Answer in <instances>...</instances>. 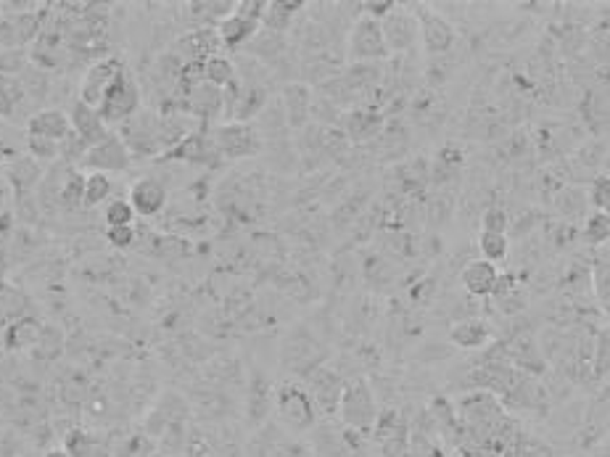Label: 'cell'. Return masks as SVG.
Segmentation results:
<instances>
[{"label":"cell","mask_w":610,"mask_h":457,"mask_svg":"<svg viewBox=\"0 0 610 457\" xmlns=\"http://www.w3.org/2000/svg\"><path fill=\"white\" fill-rule=\"evenodd\" d=\"M301 8H307V3H299V0H270L267 8H265V16H262V30L275 32V35H285Z\"/></svg>","instance_id":"obj_23"},{"label":"cell","mask_w":610,"mask_h":457,"mask_svg":"<svg viewBox=\"0 0 610 457\" xmlns=\"http://www.w3.org/2000/svg\"><path fill=\"white\" fill-rule=\"evenodd\" d=\"M259 30H262L259 21H254V19L238 13V11H233L227 19H222L220 24H217V35H220L222 48H230V51H238V48L249 46L259 35Z\"/></svg>","instance_id":"obj_19"},{"label":"cell","mask_w":610,"mask_h":457,"mask_svg":"<svg viewBox=\"0 0 610 457\" xmlns=\"http://www.w3.org/2000/svg\"><path fill=\"white\" fill-rule=\"evenodd\" d=\"M449 342L465 351L484 349L492 343V326L481 317H462L449 328Z\"/></svg>","instance_id":"obj_22"},{"label":"cell","mask_w":610,"mask_h":457,"mask_svg":"<svg viewBox=\"0 0 610 457\" xmlns=\"http://www.w3.org/2000/svg\"><path fill=\"white\" fill-rule=\"evenodd\" d=\"M460 284L462 288L476 296V299H487V296H495L499 284V267L487 262V259H473L462 267L460 273Z\"/></svg>","instance_id":"obj_16"},{"label":"cell","mask_w":610,"mask_h":457,"mask_svg":"<svg viewBox=\"0 0 610 457\" xmlns=\"http://www.w3.org/2000/svg\"><path fill=\"white\" fill-rule=\"evenodd\" d=\"M64 450L72 457H101V444L80 428H72L64 439Z\"/></svg>","instance_id":"obj_30"},{"label":"cell","mask_w":610,"mask_h":457,"mask_svg":"<svg viewBox=\"0 0 610 457\" xmlns=\"http://www.w3.org/2000/svg\"><path fill=\"white\" fill-rule=\"evenodd\" d=\"M510 228V217L502 207H489L481 217V230H489V233H507Z\"/></svg>","instance_id":"obj_35"},{"label":"cell","mask_w":610,"mask_h":457,"mask_svg":"<svg viewBox=\"0 0 610 457\" xmlns=\"http://www.w3.org/2000/svg\"><path fill=\"white\" fill-rule=\"evenodd\" d=\"M116 135L127 146L132 162L143 159H159L165 154L162 148V114L157 109H140L135 116H130L124 124L116 127Z\"/></svg>","instance_id":"obj_1"},{"label":"cell","mask_w":610,"mask_h":457,"mask_svg":"<svg viewBox=\"0 0 610 457\" xmlns=\"http://www.w3.org/2000/svg\"><path fill=\"white\" fill-rule=\"evenodd\" d=\"M581 241L587 246H603V243H610V217L603 215V212H592L587 220H584V228H581Z\"/></svg>","instance_id":"obj_29"},{"label":"cell","mask_w":610,"mask_h":457,"mask_svg":"<svg viewBox=\"0 0 610 457\" xmlns=\"http://www.w3.org/2000/svg\"><path fill=\"white\" fill-rule=\"evenodd\" d=\"M360 5H362V13L365 16H373V19L384 21L399 3H394V0H368V3H360Z\"/></svg>","instance_id":"obj_37"},{"label":"cell","mask_w":610,"mask_h":457,"mask_svg":"<svg viewBox=\"0 0 610 457\" xmlns=\"http://www.w3.org/2000/svg\"><path fill=\"white\" fill-rule=\"evenodd\" d=\"M127 201L132 204L135 215L140 217H157L159 212H165L166 201H169V190L159 177H138L130 188Z\"/></svg>","instance_id":"obj_13"},{"label":"cell","mask_w":610,"mask_h":457,"mask_svg":"<svg viewBox=\"0 0 610 457\" xmlns=\"http://www.w3.org/2000/svg\"><path fill=\"white\" fill-rule=\"evenodd\" d=\"M40 336H43V326L35 317L21 315V317H13L3 328V346L8 351H32V349H38Z\"/></svg>","instance_id":"obj_21"},{"label":"cell","mask_w":610,"mask_h":457,"mask_svg":"<svg viewBox=\"0 0 610 457\" xmlns=\"http://www.w3.org/2000/svg\"><path fill=\"white\" fill-rule=\"evenodd\" d=\"M135 209L127 199H111L104 207V220H106V228H119V225H132L135 223Z\"/></svg>","instance_id":"obj_31"},{"label":"cell","mask_w":610,"mask_h":457,"mask_svg":"<svg viewBox=\"0 0 610 457\" xmlns=\"http://www.w3.org/2000/svg\"><path fill=\"white\" fill-rule=\"evenodd\" d=\"M386 119L376 109H352L343 114V135L352 143H365L373 138H381Z\"/></svg>","instance_id":"obj_18"},{"label":"cell","mask_w":610,"mask_h":457,"mask_svg":"<svg viewBox=\"0 0 610 457\" xmlns=\"http://www.w3.org/2000/svg\"><path fill=\"white\" fill-rule=\"evenodd\" d=\"M343 384L346 381H341L333 370H328V368H318L315 373H312V378H309V394H312V400H315V407H318V412L323 410V412H335L338 410V400H341V392H343Z\"/></svg>","instance_id":"obj_20"},{"label":"cell","mask_w":610,"mask_h":457,"mask_svg":"<svg viewBox=\"0 0 610 457\" xmlns=\"http://www.w3.org/2000/svg\"><path fill=\"white\" fill-rule=\"evenodd\" d=\"M235 80H238V66H235V61L230 56L217 54V56L204 61V82H209V85L225 90V88H230Z\"/></svg>","instance_id":"obj_26"},{"label":"cell","mask_w":610,"mask_h":457,"mask_svg":"<svg viewBox=\"0 0 610 457\" xmlns=\"http://www.w3.org/2000/svg\"><path fill=\"white\" fill-rule=\"evenodd\" d=\"M69 122H72V132L77 138H82L88 143V148H93L96 143H101L106 135H109V124L101 119L98 109L82 104V101H74L69 106Z\"/></svg>","instance_id":"obj_15"},{"label":"cell","mask_w":610,"mask_h":457,"mask_svg":"<svg viewBox=\"0 0 610 457\" xmlns=\"http://www.w3.org/2000/svg\"><path fill=\"white\" fill-rule=\"evenodd\" d=\"M592 293L600 309L610 315V262H595L592 267Z\"/></svg>","instance_id":"obj_32"},{"label":"cell","mask_w":610,"mask_h":457,"mask_svg":"<svg viewBox=\"0 0 610 457\" xmlns=\"http://www.w3.org/2000/svg\"><path fill=\"white\" fill-rule=\"evenodd\" d=\"M280 104H283V119H285V124L293 127V130H301L312 119V106H315L312 88L304 85V82H291V85L283 88Z\"/></svg>","instance_id":"obj_14"},{"label":"cell","mask_w":610,"mask_h":457,"mask_svg":"<svg viewBox=\"0 0 610 457\" xmlns=\"http://www.w3.org/2000/svg\"><path fill=\"white\" fill-rule=\"evenodd\" d=\"M72 132V122H69V112L64 109H40L27 119V135H38V138H48L55 143H64Z\"/></svg>","instance_id":"obj_17"},{"label":"cell","mask_w":610,"mask_h":457,"mask_svg":"<svg viewBox=\"0 0 610 457\" xmlns=\"http://www.w3.org/2000/svg\"><path fill=\"white\" fill-rule=\"evenodd\" d=\"M27 151L35 162H55L61 159V143L48 140V138H38V135H27Z\"/></svg>","instance_id":"obj_33"},{"label":"cell","mask_w":610,"mask_h":457,"mask_svg":"<svg viewBox=\"0 0 610 457\" xmlns=\"http://www.w3.org/2000/svg\"><path fill=\"white\" fill-rule=\"evenodd\" d=\"M8 177H11V182H13V188L19 193H30V190H35L40 185L43 170H40V162H35L32 157H19V159H13Z\"/></svg>","instance_id":"obj_25"},{"label":"cell","mask_w":610,"mask_h":457,"mask_svg":"<svg viewBox=\"0 0 610 457\" xmlns=\"http://www.w3.org/2000/svg\"><path fill=\"white\" fill-rule=\"evenodd\" d=\"M589 204L610 217V174H597L589 185Z\"/></svg>","instance_id":"obj_34"},{"label":"cell","mask_w":610,"mask_h":457,"mask_svg":"<svg viewBox=\"0 0 610 457\" xmlns=\"http://www.w3.org/2000/svg\"><path fill=\"white\" fill-rule=\"evenodd\" d=\"M138 238L135 225H119V228H106V241L114 249H130Z\"/></svg>","instance_id":"obj_36"},{"label":"cell","mask_w":610,"mask_h":457,"mask_svg":"<svg viewBox=\"0 0 610 457\" xmlns=\"http://www.w3.org/2000/svg\"><path fill=\"white\" fill-rule=\"evenodd\" d=\"M275 412L277 420L288 428V431H309L318 423V407L312 394L299 386V384H280L275 392Z\"/></svg>","instance_id":"obj_4"},{"label":"cell","mask_w":610,"mask_h":457,"mask_svg":"<svg viewBox=\"0 0 610 457\" xmlns=\"http://www.w3.org/2000/svg\"><path fill=\"white\" fill-rule=\"evenodd\" d=\"M43 457H72L64 447H48L46 453H43Z\"/></svg>","instance_id":"obj_38"},{"label":"cell","mask_w":610,"mask_h":457,"mask_svg":"<svg viewBox=\"0 0 610 457\" xmlns=\"http://www.w3.org/2000/svg\"><path fill=\"white\" fill-rule=\"evenodd\" d=\"M124 72H127V69H124L122 58L106 56L93 61V63L85 69L82 80H80L77 101H82V104H88V106H93V109H101V104L106 101V96H109V90L114 88V82H116Z\"/></svg>","instance_id":"obj_6"},{"label":"cell","mask_w":610,"mask_h":457,"mask_svg":"<svg viewBox=\"0 0 610 457\" xmlns=\"http://www.w3.org/2000/svg\"><path fill=\"white\" fill-rule=\"evenodd\" d=\"M600 457H610V434L608 439L603 442V447H600Z\"/></svg>","instance_id":"obj_39"},{"label":"cell","mask_w":610,"mask_h":457,"mask_svg":"<svg viewBox=\"0 0 610 457\" xmlns=\"http://www.w3.org/2000/svg\"><path fill=\"white\" fill-rule=\"evenodd\" d=\"M182 112L188 116H193L201 124H212L215 119L225 116V93L220 88L209 85V82H199L193 88L185 90V104Z\"/></svg>","instance_id":"obj_11"},{"label":"cell","mask_w":610,"mask_h":457,"mask_svg":"<svg viewBox=\"0 0 610 457\" xmlns=\"http://www.w3.org/2000/svg\"><path fill=\"white\" fill-rule=\"evenodd\" d=\"M5 157H8V148H5L3 140H0V167H3V162H5Z\"/></svg>","instance_id":"obj_40"},{"label":"cell","mask_w":610,"mask_h":457,"mask_svg":"<svg viewBox=\"0 0 610 457\" xmlns=\"http://www.w3.org/2000/svg\"><path fill=\"white\" fill-rule=\"evenodd\" d=\"M85 174L88 172H80L77 167H69L64 182H61V190H58V207L66 209V212H77L85 207Z\"/></svg>","instance_id":"obj_24"},{"label":"cell","mask_w":610,"mask_h":457,"mask_svg":"<svg viewBox=\"0 0 610 457\" xmlns=\"http://www.w3.org/2000/svg\"><path fill=\"white\" fill-rule=\"evenodd\" d=\"M381 24H384L388 54H407V51H412L420 43L418 16H415V11H410L404 5H396Z\"/></svg>","instance_id":"obj_8"},{"label":"cell","mask_w":610,"mask_h":457,"mask_svg":"<svg viewBox=\"0 0 610 457\" xmlns=\"http://www.w3.org/2000/svg\"><path fill=\"white\" fill-rule=\"evenodd\" d=\"M80 167H85L88 172H104V174H111V172H127L132 167V157L127 151V146L122 143V138L116 132H109L101 143H96L85 159L80 162ZM77 167V170H80Z\"/></svg>","instance_id":"obj_9"},{"label":"cell","mask_w":610,"mask_h":457,"mask_svg":"<svg viewBox=\"0 0 610 457\" xmlns=\"http://www.w3.org/2000/svg\"><path fill=\"white\" fill-rule=\"evenodd\" d=\"M220 159H249L262 151V135L254 122H222L212 127Z\"/></svg>","instance_id":"obj_5"},{"label":"cell","mask_w":610,"mask_h":457,"mask_svg":"<svg viewBox=\"0 0 610 457\" xmlns=\"http://www.w3.org/2000/svg\"><path fill=\"white\" fill-rule=\"evenodd\" d=\"M479 251H481V259H487L492 265L504 262L507 254H510V238H507V233L481 230V235H479Z\"/></svg>","instance_id":"obj_28"},{"label":"cell","mask_w":610,"mask_h":457,"mask_svg":"<svg viewBox=\"0 0 610 457\" xmlns=\"http://www.w3.org/2000/svg\"><path fill=\"white\" fill-rule=\"evenodd\" d=\"M415 16H418V24H420V43H423V51H428L431 56H442L446 51H452L454 40H457V32L454 27L444 19L442 13H436L434 8H426V5H415Z\"/></svg>","instance_id":"obj_10"},{"label":"cell","mask_w":610,"mask_h":457,"mask_svg":"<svg viewBox=\"0 0 610 457\" xmlns=\"http://www.w3.org/2000/svg\"><path fill=\"white\" fill-rule=\"evenodd\" d=\"M335 412H338L341 423L349 431H357V434H370L376 428V423H378V415H381L373 386L365 378H360V376L343 384V392H341Z\"/></svg>","instance_id":"obj_2"},{"label":"cell","mask_w":610,"mask_h":457,"mask_svg":"<svg viewBox=\"0 0 610 457\" xmlns=\"http://www.w3.org/2000/svg\"><path fill=\"white\" fill-rule=\"evenodd\" d=\"M346 56L352 63H378V61L391 56L386 38H384V24L373 16L360 13L349 27Z\"/></svg>","instance_id":"obj_3"},{"label":"cell","mask_w":610,"mask_h":457,"mask_svg":"<svg viewBox=\"0 0 610 457\" xmlns=\"http://www.w3.org/2000/svg\"><path fill=\"white\" fill-rule=\"evenodd\" d=\"M217 157L215 140H212V130H196L193 135H188L182 143H177L172 151H166L162 159L157 162H182V165H209Z\"/></svg>","instance_id":"obj_12"},{"label":"cell","mask_w":610,"mask_h":457,"mask_svg":"<svg viewBox=\"0 0 610 457\" xmlns=\"http://www.w3.org/2000/svg\"><path fill=\"white\" fill-rule=\"evenodd\" d=\"M111 177L104 172H88L85 174V209H96L111 201Z\"/></svg>","instance_id":"obj_27"},{"label":"cell","mask_w":610,"mask_h":457,"mask_svg":"<svg viewBox=\"0 0 610 457\" xmlns=\"http://www.w3.org/2000/svg\"><path fill=\"white\" fill-rule=\"evenodd\" d=\"M140 109H143L140 85H138V80H135L130 72H124V74L114 82V88L109 90L106 101L101 104L98 114H101V119H104L109 127H119V124H124L130 116L138 114Z\"/></svg>","instance_id":"obj_7"}]
</instances>
